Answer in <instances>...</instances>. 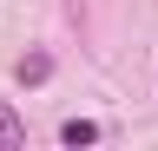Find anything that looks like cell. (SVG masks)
I'll list each match as a JSON object with an SVG mask.
<instances>
[{
  "instance_id": "obj_2",
  "label": "cell",
  "mask_w": 158,
  "mask_h": 151,
  "mask_svg": "<svg viewBox=\"0 0 158 151\" xmlns=\"http://www.w3.org/2000/svg\"><path fill=\"white\" fill-rule=\"evenodd\" d=\"M59 145H73V151L79 145H99V125L92 118H66V125H59Z\"/></svg>"
},
{
  "instance_id": "obj_1",
  "label": "cell",
  "mask_w": 158,
  "mask_h": 151,
  "mask_svg": "<svg viewBox=\"0 0 158 151\" xmlns=\"http://www.w3.org/2000/svg\"><path fill=\"white\" fill-rule=\"evenodd\" d=\"M13 79H20V85H46V79H53V53H27V59L13 66Z\"/></svg>"
},
{
  "instance_id": "obj_3",
  "label": "cell",
  "mask_w": 158,
  "mask_h": 151,
  "mask_svg": "<svg viewBox=\"0 0 158 151\" xmlns=\"http://www.w3.org/2000/svg\"><path fill=\"white\" fill-rule=\"evenodd\" d=\"M0 145H27V118L13 105H0Z\"/></svg>"
}]
</instances>
